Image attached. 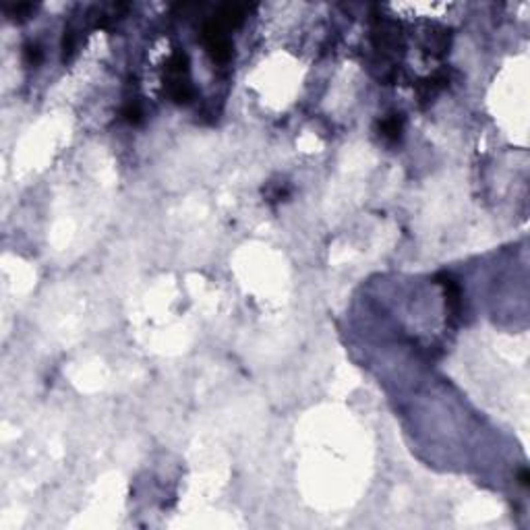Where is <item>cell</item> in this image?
<instances>
[{
    "label": "cell",
    "mask_w": 530,
    "mask_h": 530,
    "mask_svg": "<svg viewBox=\"0 0 530 530\" xmlns=\"http://www.w3.org/2000/svg\"><path fill=\"white\" fill-rule=\"evenodd\" d=\"M123 116L127 118V121H129V123H133V125H137V123H141V116H143V110H141V106H139V104H133V101H131V104H129V106H127V108L123 110Z\"/></svg>",
    "instance_id": "obj_4"
},
{
    "label": "cell",
    "mask_w": 530,
    "mask_h": 530,
    "mask_svg": "<svg viewBox=\"0 0 530 530\" xmlns=\"http://www.w3.org/2000/svg\"><path fill=\"white\" fill-rule=\"evenodd\" d=\"M73 50H75V36H73V31H64V38H62V58L66 60L68 56L73 54Z\"/></svg>",
    "instance_id": "obj_5"
},
{
    "label": "cell",
    "mask_w": 530,
    "mask_h": 530,
    "mask_svg": "<svg viewBox=\"0 0 530 530\" xmlns=\"http://www.w3.org/2000/svg\"><path fill=\"white\" fill-rule=\"evenodd\" d=\"M402 118L400 114H391L387 118H383V121L379 123V131H381V137H385V139L389 141H396L400 139V135H402Z\"/></svg>",
    "instance_id": "obj_2"
},
{
    "label": "cell",
    "mask_w": 530,
    "mask_h": 530,
    "mask_svg": "<svg viewBox=\"0 0 530 530\" xmlns=\"http://www.w3.org/2000/svg\"><path fill=\"white\" fill-rule=\"evenodd\" d=\"M25 60H27V64L36 66L42 60V50H40V46H27L25 48Z\"/></svg>",
    "instance_id": "obj_6"
},
{
    "label": "cell",
    "mask_w": 530,
    "mask_h": 530,
    "mask_svg": "<svg viewBox=\"0 0 530 530\" xmlns=\"http://www.w3.org/2000/svg\"><path fill=\"white\" fill-rule=\"evenodd\" d=\"M186 71H189V58H186V54L176 52L172 58L168 60V73H170V75L182 77Z\"/></svg>",
    "instance_id": "obj_3"
},
{
    "label": "cell",
    "mask_w": 530,
    "mask_h": 530,
    "mask_svg": "<svg viewBox=\"0 0 530 530\" xmlns=\"http://www.w3.org/2000/svg\"><path fill=\"white\" fill-rule=\"evenodd\" d=\"M518 481H520V485L528 487V481H530V476H528V470H520V474H518Z\"/></svg>",
    "instance_id": "obj_7"
},
{
    "label": "cell",
    "mask_w": 530,
    "mask_h": 530,
    "mask_svg": "<svg viewBox=\"0 0 530 530\" xmlns=\"http://www.w3.org/2000/svg\"><path fill=\"white\" fill-rule=\"evenodd\" d=\"M203 40H205V44H207V50H209V54L214 56V60L226 62L232 56V44L224 36L222 23H209V25H205L203 27Z\"/></svg>",
    "instance_id": "obj_1"
}]
</instances>
